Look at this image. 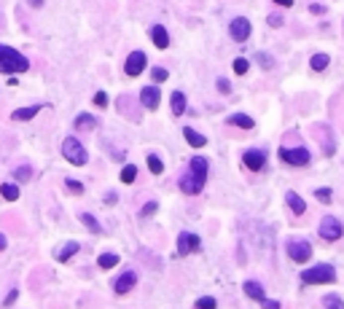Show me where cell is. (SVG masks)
Wrapping results in <instances>:
<instances>
[{
	"label": "cell",
	"mask_w": 344,
	"mask_h": 309,
	"mask_svg": "<svg viewBox=\"0 0 344 309\" xmlns=\"http://www.w3.org/2000/svg\"><path fill=\"white\" fill-rule=\"evenodd\" d=\"M207 167L210 161L204 159V156H194L188 164V172L180 177V191L188 194V196H196L204 188V183H207Z\"/></svg>",
	"instance_id": "6da1fadb"
},
{
	"label": "cell",
	"mask_w": 344,
	"mask_h": 309,
	"mask_svg": "<svg viewBox=\"0 0 344 309\" xmlns=\"http://www.w3.org/2000/svg\"><path fill=\"white\" fill-rule=\"evenodd\" d=\"M27 68H30V62L24 54H19L11 46H0V73L16 76V73H24Z\"/></svg>",
	"instance_id": "7a4b0ae2"
},
{
	"label": "cell",
	"mask_w": 344,
	"mask_h": 309,
	"mask_svg": "<svg viewBox=\"0 0 344 309\" xmlns=\"http://www.w3.org/2000/svg\"><path fill=\"white\" fill-rule=\"evenodd\" d=\"M301 280L307 285H328V282L336 280V272L331 264H317L312 269H307V272H301Z\"/></svg>",
	"instance_id": "3957f363"
},
{
	"label": "cell",
	"mask_w": 344,
	"mask_h": 309,
	"mask_svg": "<svg viewBox=\"0 0 344 309\" xmlns=\"http://www.w3.org/2000/svg\"><path fill=\"white\" fill-rule=\"evenodd\" d=\"M62 156L70 164H76V167H84L86 164V148L76 140V137H65L62 140Z\"/></svg>",
	"instance_id": "277c9868"
},
{
	"label": "cell",
	"mask_w": 344,
	"mask_h": 309,
	"mask_svg": "<svg viewBox=\"0 0 344 309\" xmlns=\"http://www.w3.org/2000/svg\"><path fill=\"white\" fill-rule=\"evenodd\" d=\"M288 255H290V261H296V264H307V261L312 258V245H309L307 239H290L288 242Z\"/></svg>",
	"instance_id": "5b68a950"
},
{
	"label": "cell",
	"mask_w": 344,
	"mask_h": 309,
	"mask_svg": "<svg viewBox=\"0 0 344 309\" xmlns=\"http://www.w3.org/2000/svg\"><path fill=\"white\" fill-rule=\"evenodd\" d=\"M280 159L290 164V167H304V164H309V151L307 148H280Z\"/></svg>",
	"instance_id": "8992f818"
},
{
	"label": "cell",
	"mask_w": 344,
	"mask_h": 309,
	"mask_svg": "<svg viewBox=\"0 0 344 309\" xmlns=\"http://www.w3.org/2000/svg\"><path fill=\"white\" fill-rule=\"evenodd\" d=\"M342 234H344V229H342V223L336 221L334 215H326V218L320 221V236L326 242H336Z\"/></svg>",
	"instance_id": "52a82bcc"
},
{
	"label": "cell",
	"mask_w": 344,
	"mask_h": 309,
	"mask_svg": "<svg viewBox=\"0 0 344 309\" xmlns=\"http://www.w3.org/2000/svg\"><path fill=\"white\" fill-rule=\"evenodd\" d=\"M202 247V239L191 232H180L177 234V255H188V253H196Z\"/></svg>",
	"instance_id": "ba28073f"
},
{
	"label": "cell",
	"mask_w": 344,
	"mask_h": 309,
	"mask_svg": "<svg viewBox=\"0 0 344 309\" xmlns=\"http://www.w3.org/2000/svg\"><path fill=\"white\" fill-rule=\"evenodd\" d=\"M250 30H253V27H250V22H248L245 16L231 19V24H229V35L234 38L237 43H245V41H248V38H250Z\"/></svg>",
	"instance_id": "9c48e42d"
},
{
	"label": "cell",
	"mask_w": 344,
	"mask_h": 309,
	"mask_svg": "<svg viewBox=\"0 0 344 309\" xmlns=\"http://www.w3.org/2000/svg\"><path fill=\"white\" fill-rule=\"evenodd\" d=\"M145 54L143 51H132V54L127 57V65H124V73H127L129 78H135V76H140L143 70H145Z\"/></svg>",
	"instance_id": "30bf717a"
},
{
	"label": "cell",
	"mask_w": 344,
	"mask_h": 309,
	"mask_svg": "<svg viewBox=\"0 0 344 309\" xmlns=\"http://www.w3.org/2000/svg\"><path fill=\"white\" fill-rule=\"evenodd\" d=\"M135 285H137V274L132 272V269H127V272H124V274H118V280H116L113 291H116L118 296H124V293H129Z\"/></svg>",
	"instance_id": "8fae6325"
},
{
	"label": "cell",
	"mask_w": 344,
	"mask_h": 309,
	"mask_svg": "<svg viewBox=\"0 0 344 309\" xmlns=\"http://www.w3.org/2000/svg\"><path fill=\"white\" fill-rule=\"evenodd\" d=\"M242 164L248 169H253V172H258V169L266 167V154H263V151H248V154L242 156Z\"/></svg>",
	"instance_id": "7c38bea8"
},
{
	"label": "cell",
	"mask_w": 344,
	"mask_h": 309,
	"mask_svg": "<svg viewBox=\"0 0 344 309\" xmlns=\"http://www.w3.org/2000/svg\"><path fill=\"white\" fill-rule=\"evenodd\" d=\"M159 100H162V94H159V86H143V91H140L143 108L156 110V108H159Z\"/></svg>",
	"instance_id": "4fadbf2b"
},
{
	"label": "cell",
	"mask_w": 344,
	"mask_h": 309,
	"mask_svg": "<svg viewBox=\"0 0 344 309\" xmlns=\"http://www.w3.org/2000/svg\"><path fill=\"white\" fill-rule=\"evenodd\" d=\"M151 41H154L156 49H167V46H170V35H167V30H164L162 24H154V27H151Z\"/></svg>",
	"instance_id": "5bb4252c"
},
{
	"label": "cell",
	"mask_w": 344,
	"mask_h": 309,
	"mask_svg": "<svg viewBox=\"0 0 344 309\" xmlns=\"http://www.w3.org/2000/svg\"><path fill=\"white\" fill-rule=\"evenodd\" d=\"M183 137H186V143L191 148H204V146H207V137L199 135V132H194L191 127H183Z\"/></svg>",
	"instance_id": "9a60e30c"
},
{
	"label": "cell",
	"mask_w": 344,
	"mask_h": 309,
	"mask_svg": "<svg viewBox=\"0 0 344 309\" xmlns=\"http://www.w3.org/2000/svg\"><path fill=\"white\" fill-rule=\"evenodd\" d=\"M170 105H172V116H183L186 113V94L183 91H172Z\"/></svg>",
	"instance_id": "2e32d148"
},
{
	"label": "cell",
	"mask_w": 344,
	"mask_h": 309,
	"mask_svg": "<svg viewBox=\"0 0 344 309\" xmlns=\"http://www.w3.org/2000/svg\"><path fill=\"white\" fill-rule=\"evenodd\" d=\"M78 250H81V245H78V242H65L62 247H57V261H68V258H73V255H76Z\"/></svg>",
	"instance_id": "e0dca14e"
},
{
	"label": "cell",
	"mask_w": 344,
	"mask_h": 309,
	"mask_svg": "<svg viewBox=\"0 0 344 309\" xmlns=\"http://www.w3.org/2000/svg\"><path fill=\"white\" fill-rule=\"evenodd\" d=\"M285 202H288V207L293 210L296 215L307 213V205H304V199H301V196L296 194V191H288V194H285Z\"/></svg>",
	"instance_id": "ac0fdd59"
},
{
	"label": "cell",
	"mask_w": 344,
	"mask_h": 309,
	"mask_svg": "<svg viewBox=\"0 0 344 309\" xmlns=\"http://www.w3.org/2000/svg\"><path fill=\"white\" fill-rule=\"evenodd\" d=\"M43 105H30V108H19V110H14V113H11V118H14V121H30L32 116H38V110H41Z\"/></svg>",
	"instance_id": "d6986e66"
},
{
	"label": "cell",
	"mask_w": 344,
	"mask_h": 309,
	"mask_svg": "<svg viewBox=\"0 0 344 309\" xmlns=\"http://www.w3.org/2000/svg\"><path fill=\"white\" fill-rule=\"evenodd\" d=\"M229 124H231V127H240V129H253V127H256V121H253L250 116H245V113L229 116Z\"/></svg>",
	"instance_id": "ffe728a7"
},
{
	"label": "cell",
	"mask_w": 344,
	"mask_h": 309,
	"mask_svg": "<svg viewBox=\"0 0 344 309\" xmlns=\"http://www.w3.org/2000/svg\"><path fill=\"white\" fill-rule=\"evenodd\" d=\"M245 293H248L253 301H263V299H266V293H263V288L258 285V282H253V280H250V282H245Z\"/></svg>",
	"instance_id": "44dd1931"
},
{
	"label": "cell",
	"mask_w": 344,
	"mask_h": 309,
	"mask_svg": "<svg viewBox=\"0 0 344 309\" xmlns=\"http://www.w3.org/2000/svg\"><path fill=\"white\" fill-rule=\"evenodd\" d=\"M78 218H81V223H84L86 229H89L91 234H102V226H100V223H97V218H94V215H91V213H81V215H78Z\"/></svg>",
	"instance_id": "7402d4cb"
},
{
	"label": "cell",
	"mask_w": 344,
	"mask_h": 309,
	"mask_svg": "<svg viewBox=\"0 0 344 309\" xmlns=\"http://www.w3.org/2000/svg\"><path fill=\"white\" fill-rule=\"evenodd\" d=\"M94 127H97V118L89 113H81L76 118V129H94Z\"/></svg>",
	"instance_id": "603a6c76"
},
{
	"label": "cell",
	"mask_w": 344,
	"mask_h": 309,
	"mask_svg": "<svg viewBox=\"0 0 344 309\" xmlns=\"http://www.w3.org/2000/svg\"><path fill=\"white\" fill-rule=\"evenodd\" d=\"M0 194H3V199H8V202L19 199V188L14 186V183H3V186H0Z\"/></svg>",
	"instance_id": "cb8c5ba5"
},
{
	"label": "cell",
	"mask_w": 344,
	"mask_h": 309,
	"mask_svg": "<svg viewBox=\"0 0 344 309\" xmlns=\"http://www.w3.org/2000/svg\"><path fill=\"white\" fill-rule=\"evenodd\" d=\"M323 307L326 309H344V301L336 293H328V296H323Z\"/></svg>",
	"instance_id": "d4e9b609"
},
{
	"label": "cell",
	"mask_w": 344,
	"mask_h": 309,
	"mask_svg": "<svg viewBox=\"0 0 344 309\" xmlns=\"http://www.w3.org/2000/svg\"><path fill=\"white\" fill-rule=\"evenodd\" d=\"M97 264H100V269H113L118 264V255L116 253H102L100 258H97Z\"/></svg>",
	"instance_id": "484cf974"
},
{
	"label": "cell",
	"mask_w": 344,
	"mask_h": 309,
	"mask_svg": "<svg viewBox=\"0 0 344 309\" xmlns=\"http://www.w3.org/2000/svg\"><path fill=\"white\" fill-rule=\"evenodd\" d=\"M328 62H331V57H328V54H315L309 65H312V70H326V68H328Z\"/></svg>",
	"instance_id": "4316f807"
},
{
	"label": "cell",
	"mask_w": 344,
	"mask_h": 309,
	"mask_svg": "<svg viewBox=\"0 0 344 309\" xmlns=\"http://www.w3.org/2000/svg\"><path fill=\"white\" fill-rule=\"evenodd\" d=\"M148 169H151L154 175H162V172H164L162 159H159V156H154V154H148Z\"/></svg>",
	"instance_id": "83f0119b"
},
{
	"label": "cell",
	"mask_w": 344,
	"mask_h": 309,
	"mask_svg": "<svg viewBox=\"0 0 344 309\" xmlns=\"http://www.w3.org/2000/svg\"><path fill=\"white\" fill-rule=\"evenodd\" d=\"M137 177V167L135 164H127V167L121 169V183H132Z\"/></svg>",
	"instance_id": "f1b7e54d"
},
{
	"label": "cell",
	"mask_w": 344,
	"mask_h": 309,
	"mask_svg": "<svg viewBox=\"0 0 344 309\" xmlns=\"http://www.w3.org/2000/svg\"><path fill=\"white\" fill-rule=\"evenodd\" d=\"M248 68H250V62L245 57H237L234 59V73L237 76H245V73H248Z\"/></svg>",
	"instance_id": "f546056e"
},
{
	"label": "cell",
	"mask_w": 344,
	"mask_h": 309,
	"mask_svg": "<svg viewBox=\"0 0 344 309\" xmlns=\"http://www.w3.org/2000/svg\"><path fill=\"white\" fill-rule=\"evenodd\" d=\"M30 175H32L30 167H19V169H14V180H16V183H27Z\"/></svg>",
	"instance_id": "4dcf8cb0"
},
{
	"label": "cell",
	"mask_w": 344,
	"mask_h": 309,
	"mask_svg": "<svg viewBox=\"0 0 344 309\" xmlns=\"http://www.w3.org/2000/svg\"><path fill=\"white\" fill-rule=\"evenodd\" d=\"M196 309H215V299L213 296H202V299L196 301Z\"/></svg>",
	"instance_id": "1f68e13d"
},
{
	"label": "cell",
	"mask_w": 344,
	"mask_h": 309,
	"mask_svg": "<svg viewBox=\"0 0 344 309\" xmlns=\"http://www.w3.org/2000/svg\"><path fill=\"white\" fill-rule=\"evenodd\" d=\"M151 76H154V81H167V78H170V73L164 68H154V70H151Z\"/></svg>",
	"instance_id": "d6a6232c"
},
{
	"label": "cell",
	"mask_w": 344,
	"mask_h": 309,
	"mask_svg": "<svg viewBox=\"0 0 344 309\" xmlns=\"http://www.w3.org/2000/svg\"><path fill=\"white\" fill-rule=\"evenodd\" d=\"M315 196L323 202V205H328V202H331V188H317V191H315Z\"/></svg>",
	"instance_id": "836d02e7"
},
{
	"label": "cell",
	"mask_w": 344,
	"mask_h": 309,
	"mask_svg": "<svg viewBox=\"0 0 344 309\" xmlns=\"http://www.w3.org/2000/svg\"><path fill=\"white\" fill-rule=\"evenodd\" d=\"M156 210H159V205H156V202H148V205H143L140 215H143V218H148V215H154V213H156Z\"/></svg>",
	"instance_id": "e575fe53"
},
{
	"label": "cell",
	"mask_w": 344,
	"mask_h": 309,
	"mask_svg": "<svg viewBox=\"0 0 344 309\" xmlns=\"http://www.w3.org/2000/svg\"><path fill=\"white\" fill-rule=\"evenodd\" d=\"M94 105H97V108H108V94H105V91H97V94H94Z\"/></svg>",
	"instance_id": "d590c367"
},
{
	"label": "cell",
	"mask_w": 344,
	"mask_h": 309,
	"mask_svg": "<svg viewBox=\"0 0 344 309\" xmlns=\"http://www.w3.org/2000/svg\"><path fill=\"white\" fill-rule=\"evenodd\" d=\"M65 186H68L73 194H81L84 191V183H78V180H65Z\"/></svg>",
	"instance_id": "8d00e7d4"
},
{
	"label": "cell",
	"mask_w": 344,
	"mask_h": 309,
	"mask_svg": "<svg viewBox=\"0 0 344 309\" xmlns=\"http://www.w3.org/2000/svg\"><path fill=\"white\" fill-rule=\"evenodd\" d=\"M218 91H221V94H229L231 91V83L226 81V78H218Z\"/></svg>",
	"instance_id": "74e56055"
},
{
	"label": "cell",
	"mask_w": 344,
	"mask_h": 309,
	"mask_svg": "<svg viewBox=\"0 0 344 309\" xmlns=\"http://www.w3.org/2000/svg\"><path fill=\"white\" fill-rule=\"evenodd\" d=\"M269 24H272V27H282V16L280 14H272V16H269Z\"/></svg>",
	"instance_id": "f35d334b"
},
{
	"label": "cell",
	"mask_w": 344,
	"mask_h": 309,
	"mask_svg": "<svg viewBox=\"0 0 344 309\" xmlns=\"http://www.w3.org/2000/svg\"><path fill=\"white\" fill-rule=\"evenodd\" d=\"M261 307H263V309H280V301H269V299H263V301H261Z\"/></svg>",
	"instance_id": "ab89813d"
},
{
	"label": "cell",
	"mask_w": 344,
	"mask_h": 309,
	"mask_svg": "<svg viewBox=\"0 0 344 309\" xmlns=\"http://www.w3.org/2000/svg\"><path fill=\"white\" fill-rule=\"evenodd\" d=\"M258 59H261V65H263V68H272V57H266V54H258Z\"/></svg>",
	"instance_id": "60d3db41"
},
{
	"label": "cell",
	"mask_w": 344,
	"mask_h": 309,
	"mask_svg": "<svg viewBox=\"0 0 344 309\" xmlns=\"http://www.w3.org/2000/svg\"><path fill=\"white\" fill-rule=\"evenodd\" d=\"M16 299H19V293H16V291H11V293H8V299H5V307H11Z\"/></svg>",
	"instance_id": "b9f144b4"
},
{
	"label": "cell",
	"mask_w": 344,
	"mask_h": 309,
	"mask_svg": "<svg viewBox=\"0 0 344 309\" xmlns=\"http://www.w3.org/2000/svg\"><path fill=\"white\" fill-rule=\"evenodd\" d=\"M309 11H312V14H323V5L315 3V5H309Z\"/></svg>",
	"instance_id": "7bdbcfd3"
},
{
	"label": "cell",
	"mask_w": 344,
	"mask_h": 309,
	"mask_svg": "<svg viewBox=\"0 0 344 309\" xmlns=\"http://www.w3.org/2000/svg\"><path fill=\"white\" fill-rule=\"evenodd\" d=\"M5 245H8V242H5V234H0V250H5Z\"/></svg>",
	"instance_id": "ee69618b"
},
{
	"label": "cell",
	"mask_w": 344,
	"mask_h": 309,
	"mask_svg": "<svg viewBox=\"0 0 344 309\" xmlns=\"http://www.w3.org/2000/svg\"><path fill=\"white\" fill-rule=\"evenodd\" d=\"M277 5H293V0H274Z\"/></svg>",
	"instance_id": "f6af8a7d"
},
{
	"label": "cell",
	"mask_w": 344,
	"mask_h": 309,
	"mask_svg": "<svg viewBox=\"0 0 344 309\" xmlns=\"http://www.w3.org/2000/svg\"><path fill=\"white\" fill-rule=\"evenodd\" d=\"M30 5H35V8H38V5H43V0H30Z\"/></svg>",
	"instance_id": "bcb514c9"
}]
</instances>
